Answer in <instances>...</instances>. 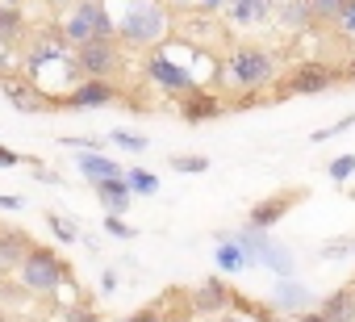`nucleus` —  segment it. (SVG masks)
Masks as SVG:
<instances>
[{
  "label": "nucleus",
  "mask_w": 355,
  "mask_h": 322,
  "mask_svg": "<svg viewBox=\"0 0 355 322\" xmlns=\"http://www.w3.org/2000/svg\"><path fill=\"white\" fill-rule=\"evenodd\" d=\"M280 76V55L272 46H259V42H239L226 59H222V80L226 88L251 96L259 88H268L272 80Z\"/></svg>",
  "instance_id": "nucleus-1"
},
{
  "label": "nucleus",
  "mask_w": 355,
  "mask_h": 322,
  "mask_svg": "<svg viewBox=\"0 0 355 322\" xmlns=\"http://www.w3.org/2000/svg\"><path fill=\"white\" fill-rule=\"evenodd\" d=\"M171 34V13L159 0H130L125 13L117 17V42L134 51H150Z\"/></svg>",
  "instance_id": "nucleus-2"
},
{
  "label": "nucleus",
  "mask_w": 355,
  "mask_h": 322,
  "mask_svg": "<svg viewBox=\"0 0 355 322\" xmlns=\"http://www.w3.org/2000/svg\"><path fill=\"white\" fill-rule=\"evenodd\" d=\"M17 285L30 293V297H55L63 285H67V264L55 247H42V243H30V251L17 260Z\"/></svg>",
  "instance_id": "nucleus-3"
},
{
  "label": "nucleus",
  "mask_w": 355,
  "mask_h": 322,
  "mask_svg": "<svg viewBox=\"0 0 355 322\" xmlns=\"http://www.w3.org/2000/svg\"><path fill=\"white\" fill-rule=\"evenodd\" d=\"M59 38L67 46H80L88 38H117V22L105 0H71L59 22Z\"/></svg>",
  "instance_id": "nucleus-4"
},
{
  "label": "nucleus",
  "mask_w": 355,
  "mask_h": 322,
  "mask_svg": "<svg viewBox=\"0 0 355 322\" xmlns=\"http://www.w3.org/2000/svg\"><path fill=\"white\" fill-rule=\"evenodd\" d=\"M125 55L117 38H88L80 46H71V67L76 76H96V80H117Z\"/></svg>",
  "instance_id": "nucleus-5"
},
{
  "label": "nucleus",
  "mask_w": 355,
  "mask_h": 322,
  "mask_svg": "<svg viewBox=\"0 0 355 322\" xmlns=\"http://www.w3.org/2000/svg\"><path fill=\"white\" fill-rule=\"evenodd\" d=\"M343 84V67L338 63H326V59H305L297 67H288L280 76V92L276 96H313V92H326Z\"/></svg>",
  "instance_id": "nucleus-6"
},
{
  "label": "nucleus",
  "mask_w": 355,
  "mask_h": 322,
  "mask_svg": "<svg viewBox=\"0 0 355 322\" xmlns=\"http://www.w3.org/2000/svg\"><path fill=\"white\" fill-rule=\"evenodd\" d=\"M230 235L247 247L251 264H263L272 276H293V272H297V255H293L280 239H272L268 230H259V226H243V230H230Z\"/></svg>",
  "instance_id": "nucleus-7"
},
{
  "label": "nucleus",
  "mask_w": 355,
  "mask_h": 322,
  "mask_svg": "<svg viewBox=\"0 0 355 322\" xmlns=\"http://www.w3.org/2000/svg\"><path fill=\"white\" fill-rule=\"evenodd\" d=\"M142 76H146L159 92H167V96H184V92L197 88V76H193L184 63H175L171 51H163V46H150V55L142 59Z\"/></svg>",
  "instance_id": "nucleus-8"
},
{
  "label": "nucleus",
  "mask_w": 355,
  "mask_h": 322,
  "mask_svg": "<svg viewBox=\"0 0 355 322\" xmlns=\"http://www.w3.org/2000/svg\"><path fill=\"white\" fill-rule=\"evenodd\" d=\"M121 96L117 80H96V76H80L67 92H63V105L67 109H105Z\"/></svg>",
  "instance_id": "nucleus-9"
},
{
  "label": "nucleus",
  "mask_w": 355,
  "mask_h": 322,
  "mask_svg": "<svg viewBox=\"0 0 355 322\" xmlns=\"http://www.w3.org/2000/svg\"><path fill=\"white\" fill-rule=\"evenodd\" d=\"M230 297H234V289L222 276H205L201 285L189 289V310L201 314V318H218V314L230 310Z\"/></svg>",
  "instance_id": "nucleus-10"
},
{
  "label": "nucleus",
  "mask_w": 355,
  "mask_h": 322,
  "mask_svg": "<svg viewBox=\"0 0 355 322\" xmlns=\"http://www.w3.org/2000/svg\"><path fill=\"white\" fill-rule=\"evenodd\" d=\"M276 0H222V17L234 30H263L272 26Z\"/></svg>",
  "instance_id": "nucleus-11"
},
{
  "label": "nucleus",
  "mask_w": 355,
  "mask_h": 322,
  "mask_svg": "<svg viewBox=\"0 0 355 322\" xmlns=\"http://www.w3.org/2000/svg\"><path fill=\"white\" fill-rule=\"evenodd\" d=\"M301 201H305V189H284V193H272V197H263V201H255V205H251L247 226L272 230V226H276V222H284V214H288L293 205H301Z\"/></svg>",
  "instance_id": "nucleus-12"
},
{
  "label": "nucleus",
  "mask_w": 355,
  "mask_h": 322,
  "mask_svg": "<svg viewBox=\"0 0 355 322\" xmlns=\"http://www.w3.org/2000/svg\"><path fill=\"white\" fill-rule=\"evenodd\" d=\"M313 305H318V297H313V289L305 280L276 276V285H272V310L276 314H301V310H313Z\"/></svg>",
  "instance_id": "nucleus-13"
},
{
  "label": "nucleus",
  "mask_w": 355,
  "mask_h": 322,
  "mask_svg": "<svg viewBox=\"0 0 355 322\" xmlns=\"http://www.w3.org/2000/svg\"><path fill=\"white\" fill-rule=\"evenodd\" d=\"M180 101V117L189 121V126H201V121H214L226 105H222V96L214 92V88H193V92H184V96H175Z\"/></svg>",
  "instance_id": "nucleus-14"
},
{
  "label": "nucleus",
  "mask_w": 355,
  "mask_h": 322,
  "mask_svg": "<svg viewBox=\"0 0 355 322\" xmlns=\"http://www.w3.org/2000/svg\"><path fill=\"white\" fill-rule=\"evenodd\" d=\"M0 92H5V101L17 105L21 113H38V109H51L55 105V96H46L34 80H5V88H0Z\"/></svg>",
  "instance_id": "nucleus-15"
},
{
  "label": "nucleus",
  "mask_w": 355,
  "mask_h": 322,
  "mask_svg": "<svg viewBox=\"0 0 355 322\" xmlns=\"http://www.w3.org/2000/svg\"><path fill=\"white\" fill-rule=\"evenodd\" d=\"M76 168H80V176H84L88 185L109 180V176H121V164H117L113 155H105V151H80V155H76Z\"/></svg>",
  "instance_id": "nucleus-16"
},
{
  "label": "nucleus",
  "mask_w": 355,
  "mask_h": 322,
  "mask_svg": "<svg viewBox=\"0 0 355 322\" xmlns=\"http://www.w3.org/2000/svg\"><path fill=\"white\" fill-rule=\"evenodd\" d=\"M92 193H96V201L105 205V214H125V210H130V201H134V193H130V185H125L121 176L96 180V185H92Z\"/></svg>",
  "instance_id": "nucleus-17"
},
{
  "label": "nucleus",
  "mask_w": 355,
  "mask_h": 322,
  "mask_svg": "<svg viewBox=\"0 0 355 322\" xmlns=\"http://www.w3.org/2000/svg\"><path fill=\"white\" fill-rule=\"evenodd\" d=\"M214 260H218V268H222V272H247V268H251L247 247H243L230 230H222V235H218V251H214Z\"/></svg>",
  "instance_id": "nucleus-18"
},
{
  "label": "nucleus",
  "mask_w": 355,
  "mask_h": 322,
  "mask_svg": "<svg viewBox=\"0 0 355 322\" xmlns=\"http://www.w3.org/2000/svg\"><path fill=\"white\" fill-rule=\"evenodd\" d=\"M318 310H322L326 322H355V289H351V285L334 289L330 297L318 301Z\"/></svg>",
  "instance_id": "nucleus-19"
},
{
  "label": "nucleus",
  "mask_w": 355,
  "mask_h": 322,
  "mask_svg": "<svg viewBox=\"0 0 355 322\" xmlns=\"http://www.w3.org/2000/svg\"><path fill=\"white\" fill-rule=\"evenodd\" d=\"M26 38V13L21 5H13V0H0V46H17Z\"/></svg>",
  "instance_id": "nucleus-20"
},
{
  "label": "nucleus",
  "mask_w": 355,
  "mask_h": 322,
  "mask_svg": "<svg viewBox=\"0 0 355 322\" xmlns=\"http://www.w3.org/2000/svg\"><path fill=\"white\" fill-rule=\"evenodd\" d=\"M30 235L26 230H17V226H9V230H0V268H17V260L30 251Z\"/></svg>",
  "instance_id": "nucleus-21"
},
{
  "label": "nucleus",
  "mask_w": 355,
  "mask_h": 322,
  "mask_svg": "<svg viewBox=\"0 0 355 322\" xmlns=\"http://www.w3.org/2000/svg\"><path fill=\"white\" fill-rule=\"evenodd\" d=\"M280 26L288 30H309L313 26V13H309V0H276V13H272Z\"/></svg>",
  "instance_id": "nucleus-22"
},
{
  "label": "nucleus",
  "mask_w": 355,
  "mask_h": 322,
  "mask_svg": "<svg viewBox=\"0 0 355 322\" xmlns=\"http://www.w3.org/2000/svg\"><path fill=\"white\" fill-rule=\"evenodd\" d=\"M121 180L130 185L134 197H155V193H159V176L146 172V168H121Z\"/></svg>",
  "instance_id": "nucleus-23"
},
{
  "label": "nucleus",
  "mask_w": 355,
  "mask_h": 322,
  "mask_svg": "<svg viewBox=\"0 0 355 322\" xmlns=\"http://www.w3.org/2000/svg\"><path fill=\"white\" fill-rule=\"evenodd\" d=\"M167 168L180 172V176H201V172H209V159L205 155H171Z\"/></svg>",
  "instance_id": "nucleus-24"
},
{
  "label": "nucleus",
  "mask_w": 355,
  "mask_h": 322,
  "mask_svg": "<svg viewBox=\"0 0 355 322\" xmlns=\"http://www.w3.org/2000/svg\"><path fill=\"white\" fill-rule=\"evenodd\" d=\"M101 226H105V235H109V239H121V243H130V239L138 235V230L125 222V214H105V222H101Z\"/></svg>",
  "instance_id": "nucleus-25"
},
{
  "label": "nucleus",
  "mask_w": 355,
  "mask_h": 322,
  "mask_svg": "<svg viewBox=\"0 0 355 322\" xmlns=\"http://www.w3.org/2000/svg\"><path fill=\"white\" fill-rule=\"evenodd\" d=\"M343 38H355V0H343L338 5V13H334V22H330Z\"/></svg>",
  "instance_id": "nucleus-26"
},
{
  "label": "nucleus",
  "mask_w": 355,
  "mask_h": 322,
  "mask_svg": "<svg viewBox=\"0 0 355 322\" xmlns=\"http://www.w3.org/2000/svg\"><path fill=\"white\" fill-rule=\"evenodd\" d=\"M109 142H113L117 151H130V155H138V151H146V146H150L142 134H130V130H113V134H109Z\"/></svg>",
  "instance_id": "nucleus-27"
},
{
  "label": "nucleus",
  "mask_w": 355,
  "mask_h": 322,
  "mask_svg": "<svg viewBox=\"0 0 355 322\" xmlns=\"http://www.w3.org/2000/svg\"><path fill=\"white\" fill-rule=\"evenodd\" d=\"M46 226H51V235H55L59 243H80V230H76L63 214H46Z\"/></svg>",
  "instance_id": "nucleus-28"
},
{
  "label": "nucleus",
  "mask_w": 355,
  "mask_h": 322,
  "mask_svg": "<svg viewBox=\"0 0 355 322\" xmlns=\"http://www.w3.org/2000/svg\"><path fill=\"white\" fill-rule=\"evenodd\" d=\"M343 0H309V13H313V26H330L334 13H338Z\"/></svg>",
  "instance_id": "nucleus-29"
},
{
  "label": "nucleus",
  "mask_w": 355,
  "mask_h": 322,
  "mask_svg": "<svg viewBox=\"0 0 355 322\" xmlns=\"http://www.w3.org/2000/svg\"><path fill=\"white\" fill-rule=\"evenodd\" d=\"M330 180H351L355 176V155H338V159H330Z\"/></svg>",
  "instance_id": "nucleus-30"
},
{
  "label": "nucleus",
  "mask_w": 355,
  "mask_h": 322,
  "mask_svg": "<svg viewBox=\"0 0 355 322\" xmlns=\"http://www.w3.org/2000/svg\"><path fill=\"white\" fill-rule=\"evenodd\" d=\"M63 322H105V318H101L92 305L80 301V305H67V310H63Z\"/></svg>",
  "instance_id": "nucleus-31"
},
{
  "label": "nucleus",
  "mask_w": 355,
  "mask_h": 322,
  "mask_svg": "<svg viewBox=\"0 0 355 322\" xmlns=\"http://www.w3.org/2000/svg\"><path fill=\"white\" fill-rule=\"evenodd\" d=\"M59 142H63V146H71V151H105V138H80V134H63Z\"/></svg>",
  "instance_id": "nucleus-32"
},
{
  "label": "nucleus",
  "mask_w": 355,
  "mask_h": 322,
  "mask_svg": "<svg viewBox=\"0 0 355 322\" xmlns=\"http://www.w3.org/2000/svg\"><path fill=\"white\" fill-rule=\"evenodd\" d=\"M351 247H355V239H334V243H322V260H343V255H351Z\"/></svg>",
  "instance_id": "nucleus-33"
},
{
  "label": "nucleus",
  "mask_w": 355,
  "mask_h": 322,
  "mask_svg": "<svg viewBox=\"0 0 355 322\" xmlns=\"http://www.w3.org/2000/svg\"><path fill=\"white\" fill-rule=\"evenodd\" d=\"M21 164H34V159H30V155H17L13 146L0 142V168H21Z\"/></svg>",
  "instance_id": "nucleus-34"
},
{
  "label": "nucleus",
  "mask_w": 355,
  "mask_h": 322,
  "mask_svg": "<svg viewBox=\"0 0 355 322\" xmlns=\"http://www.w3.org/2000/svg\"><path fill=\"white\" fill-rule=\"evenodd\" d=\"M121 322H163V310H159V305H142V310L125 314Z\"/></svg>",
  "instance_id": "nucleus-35"
},
{
  "label": "nucleus",
  "mask_w": 355,
  "mask_h": 322,
  "mask_svg": "<svg viewBox=\"0 0 355 322\" xmlns=\"http://www.w3.org/2000/svg\"><path fill=\"white\" fill-rule=\"evenodd\" d=\"M355 126V113L351 117H343V121H334V126H326V130H318L313 134V142H326V138H334V134H343V130H351Z\"/></svg>",
  "instance_id": "nucleus-36"
},
{
  "label": "nucleus",
  "mask_w": 355,
  "mask_h": 322,
  "mask_svg": "<svg viewBox=\"0 0 355 322\" xmlns=\"http://www.w3.org/2000/svg\"><path fill=\"white\" fill-rule=\"evenodd\" d=\"M0 210H9V214H21V210H26V197H13V193H0Z\"/></svg>",
  "instance_id": "nucleus-37"
},
{
  "label": "nucleus",
  "mask_w": 355,
  "mask_h": 322,
  "mask_svg": "<svg viewBox=\"0 0 355 322\" xmlns=\"http://www.w3.org/2000/svg\"><path fill=\"white\" fill-rule=\"evenodd\" d=\"M101 293H117V272H113V268L101 272Z\"/></svg>",
  "instance_id": "nucleus-38"
},
{
  "label": "nucleus",
  "mask_w": 355,
  "mask_h": 322,
  "mask_svg": "<svg viewBox=\"0 0 355 322\" xmlns=\"http://www.w3.org/2000/svg\"><path fill=\"white\" fill-rule=\"evenodd\" d=\"M293 322H326V318H322V310L313 305V310H301V314H293Z\"/></svg>",
  "instance_id": "nucleus-39"
},
{
  "label": "nucleus",
  "mask_w": 355,
  "mask_h": 322,
  "mask_svg": "<svg viewBox=\"0 0 355 322\" xmlns=\"http://www.w3.org/2000/svg\"><path fill=\"white\" fill-rule=\"evenodd\" d=\"M343 84H355V46H351V59H347V67H343Z\"/></svg>",
  "instance_id": "nucleus-40"
},
{
  "label": "nucleus",
  "mask_w": 355,
  "mask_h": 322,
  "mask_svg": "<svg viewBox=\"0 0 355 322\" xmlns=\"http://www.w3.org/2000/svg\"><path fill=\"white\" fill-rule=\"evenodd\" d=\"M197 5H201L205 13H222V0H197Z\"/></svg>",
  "instance_id": "nucleus-41"
},
{
  "label": "nucleus",
  "mask_w": 355,
  "mask_h": 322,
  "mask_svg": "<svg viewBox=\"0 0 355 322\" xmlns=\"http://www.w3.org/2000/svg\"><path fill=\"white\" fill-rule=\"evenodd\" d=\"M46 5H51V9H67V5H71V0H46Z\"/></svg>",
  "instance_id": "nucleus-42"
},
{
  "label": "nucleus",
  "mask_w": 355,
  "mask_h": 322,
  "mask_svg": "<svg viewBox=\"0 0 355 322\" xmlns=\"http://www.w3.org/2000/svg\"><path fill=\"white\" fill-rule=\"evenodd\" d=\"M222 322H247V318H239V314H218Z\"/></svg>",
  "instance_id": "nucleus-43"
},
{
  "label": "nucleus",
  "mask_w": 355,
  "mask_h": 322,
  "mask_svg": "<svg viewBox=\"0 0 355 322\" xmlns=\"http://www.w3.org/2000/svg\"><path fill=\"white\" fill-rule=\"evenodd\" d=\"M163 322H189V318H167V314H163Z\"/></svg>",
  "instance_id": "nucleus-44"
},
{
  "label": "nucleus",
  "mask_w": 355,
  "mask_h": 322,
  "mask_svg": "<svg viewBox=\"0 0 355 322\" xmlns=\"http://www.w3.org/2000/svg\"><path fill=\"white\" fill-rule=\"evenodd\" d=\"M0 322H9V314H5V310H0Z\"/></svg>",
  "instance_id": "nucleus-45"
},
{
  "label": "nucleus",
  "mask_w": 355,
  "mask_h": 322,
  "mask_svg": "<svg viewBox=\"0 0 355 322\" xmlns=\"http://www.w3.org/2000/svg\"><path fill=\"white\" fill-rule=\"evenodd\" d=\"M13 5H21V0H13Z\"/></svg>",
  "instance_id": "nucleus-46"
},
{
  "label": "nucleus",
  "mask_w": 355,
  "mask_h": 322,
  "mask_svg": "<svg viewBox=\"0 0 355 322\" xmlns=\"http://www.w3.org/2000/svg\"><path fill=\"white\" fill-rule=\"evenodd\" d=\"M351 255H355V247H351Z\"/></svg>",
  "instance_id": "nucleus-47"
},
{
  "label": "nucleus",
  "mask_w": 355,
  "mask_h": 322,
  "mask_svg": "<svg viewBox=\"0 0 355 322\" xmlns=\"http://www.w3.org/2000/svg\"><path fill=\"white\" fill-rule=\"evenodd\" d=\"M351 289H355V280H351Z\"/></svg>",
  "instance_id": "nucleus-48"
}]
</instances>
